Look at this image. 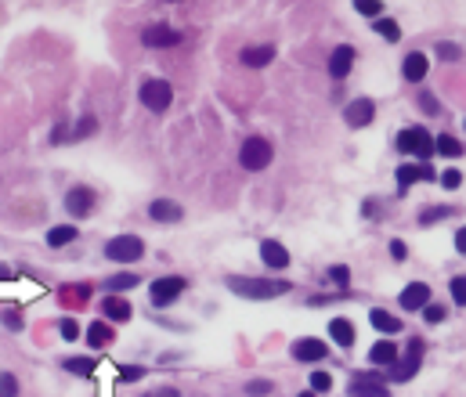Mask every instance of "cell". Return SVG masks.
I'll use <instances>...</instances> for the list:
<instances>
[{
  "label": "cell",
  "mask_w": 466,
  "mask_h": 397,
  "mask_svg": "<svg viewBox=\"0 0 466 397\" xmlns=\"http://www.w3.org/2000/svg\"><path fill=\"white\" fill-rule=\"evenodd\" d=\"M347 397H390V386L380 379V372H362L347 386Z\"/></svg>",
  "instance_id": "obj_8"
},
{
  "label": "cell",
  "mask_w": 466,
  "mask_h": 397,
  "mask_svg": "<svg viewBox=\"0 0 466 397\" xmlns=\"http://www.w3.org/2000/svg\"><path fill=\"white\" fill-rule=\"evenodd\" d=\"M448 286H452V300H455L459 307H466V274H455Z\"/></svg>",
  "instance_id": "obj_33"
},
{
  "label": "cell",
  "mask_w": 466,
  "mask_h": 397,
  "mask_svg": "<svg viewBox=\"0 0 466 397\" xmlns=\"http://www.w3.org/2000/svg\"><path fill=\"white\" fill-rule=\"evenodd\" d=\"M148 217H152L156 224H178V220L185 217V210H181L178 202H170V199H152Z\"/></svg>",
  "instance_id": "obj_15"
},
{
  "label": "cell",
  "mask_w": 466,
  "mask_h": 397,
  "mask_svg": "<svg viewBox=\"0 0 466 397\" xmlns=\"http://www.w3.org/2000/svg\"><path fill=\"white\" fill-rule=\"evenodd\" d=\"M351 66H355V47H336L333 54H329V76L333 80H343L347 73H351Z\"/></svg>",
  "instance_id": "obj_16"
},
{
  "label": "cell",
  "mask_w": 466,
  "mask_h": 397,
  "mask_svg": "<svg viewBox=\"0 0 466 397\" xmlns=\"http://www.w3.org/2000/svg\"><path fill=\"white\" fill-rule=\"evenodd\" d=\"M369 361L373 365H394L397 361V347L390 344V339H380V344L369 351Z\"/></svg>",
  "instance_id": "obj_24"
},
{
  "label": "cell",
  "mask_w": 466,
  "mask_h": 397,
  "mask_svg": "<svg viewBox=\"0 0 466 397\" xmlns=\"http://www.w3.org/2000/svg\"><path fill=\"white\" fill-rule=\"evenodd\" d=\"M427 69H430V62H427V54H420V51H412L409 58L401 62V76L409 80V83H420V80H427Z\"/></svg>",
  "instance_id": "obj_19"
},
{
  "label": "cell",
  "mask_w": 466,
  "mask_h": 397,
  "mask_svg": "<svg viewBox=\"0 0 466 397\" xmlns=\"http://www.w3.org/2000/svg\"><path fill=\"white\" fill-rule=\"evenodd\" d=\"M355 8H358V15H365V19H380V11H383L380 4H373V0H358Z\"/></svg>",
  "instance_id": "obj_40"
},
{
  "label": "cell",
  "mask_w": 466,
  "mask_h": 397,
  "mask_svg": "<svg viewBox=\"0 0 466 397\" xmlns=\"http://www.w3.org/2000/svg\"><path fill=\"white\" fill-rule=\"evenodd\" d=\"M15 393H19L15 376H0V397H15Z\"/></svg>",
  "instance_id": "obj_43"
},
{
  "label": "cell",
  "mask_w": 466,
  "mask_h": 397,
  "mask_svg": "<svg viewBox=\"0 0 466 397\" xmlns=\"http://www.w3.org/2000/svg\"><path fill=\"white\" fill-rule=\"evenodd\" d=\"M271 155H275L271 141L253 134V138H246L243 148H239V166H243V170H264V166L271 163Z\"/></svg>",
  "instance_id": "obj_4"
},
{
  "label": "cell",
  "mask_w": 466,
  "mask_h": 397,
  "mask_svg": "<svg viewBox=\"0 0 466 397\" xmlns=\"http://www.w3.org/2000/svg\"><path fill=\"white\" fill-rule=\"evenodd\" d=\"M62 368H69L73 376H91L98 365H94V358H66V361H62Z\"/></svg>",
  "instance_id": "obj_29"
},
{
  "label": "cell",
  "mask_w": 466,
  "mask_h": 397,
  "mask_svg": "<svg viewBox=\"0 0 466 397\" xmlns=\"http://www.w3.org/2000/svg\"><path fill=\"white\" fill-rule=\"evenodd\" d=\"M329 278L336 282L340 289H347V286H351V267H347V264H333V267H329Z\"/></svg>",
  "instance_id": "obj_32"
},
{
  "label": "cell",
  "mask_w": 466,
  "mask_h": 397,
  "mask_svg": "<svg viewBox=\"0 0 466 397\" xmlns=\"http://www.w3.org/2000/svg\"><path fill=\"white\" fill-rule=\"evenodd\" d=\"M373 116H376V101L373 98H358V101H351V105L343 108V120H347V127H351V130L369 127Z\"/></svg>",
  "instance_id": "obj_9"
},
{
  "label": "cell",
  "mask_w": 466,
  "mask_h": 397,
  "mask_svg": "<svg viewBox=\"0 0 466 397\" xmlns=\"http://www.w3.org/2000/svg\"><path fill=\"white\" fill-rule=\"evenodd\" d=\"M138 98H141L145 108H152V112H166L170 101H173V87H170V80H145L141 91H138Z\"/></svg>",
  "instance_id": "obj_6"
},
{
  "label": "cell",
  "mask_w": 466,
  "mask_h": 397,
  "mask_svg": "<svg viewBox=\"0 0 466 397\" xmlns=\"http://www.w3.org/2000/svg\"><path fill=\"white\" fill-rule=\"evenodd\" d=\"M390 257H394V260H405V257H409V249H405L401 239H390Z\"/></svg>",
  "instance_id": "obj_45"
},
{
  "label": "cell",
  "mask_w": 466,
  "mask_h": 397,
  "mask_svg": "<svg viewBox=\"0 0 466 397\" xmlns=\"http://www.w3.org/2000/svg\"><path fill=\"white\" fill-rule=\"evenodd\" d=\"M329 386H333V376H329V372H311V390H315V393H325Z\"/></svg>",
  "instance_id": "obj_37"
},
{
  "label": "cell",
  "mask_w": 466,
  "mask_h": 397,
  "mask_svg": "<svg viewBox=\"0 0 466 397\" xmlns=\"http://www.w3.org/2000/svg\"><path fill=\"white\" fill-rule=\"evenodd\" d=\"M271 58H275V47H246L243 51V66H250V69H264Z\"/></svg>",
  "instance_id": "obj_22"
},
{
  "label": "cell",
  "mask_w": 466,
  "mask_h": 397,
  "mask_svg": "<svg viewBox=\"0 0 466 397\" xmlns=\"http://www.w3.org/2000/svg\"><path fill=\"white\" fill-rule=\"evenodd\" d=\"M271 390H275L271 379H250V383H246V393H253V397H264V393H271Z\"/></svg>",
  "instance_id": "obj_36"
},
{
  "label": "cell",
  "mask_w": 466,
  "mask_h": 397,
  "mask_svg": "<svg viewBox=\"0 0 466 397\" xmlns=\"http://www.w3.org/2000/svg\"><path fill=\"white\" fill-rule=\"evenodd\" d=\"M228 289L243 297V300H275V297H285L289 289V282H278V278H246V274H228Z\"/></svg>",
  "instance_id": "obj_1"
},
{
  "label": "cell",
  "mask_w": 466,
  "mask_h": 397,
  "mask_svg": "<svg viewBox=\"0 0 466 397\" xmlns=\"http://www.w3.org/2000/svg\"><path fill=\"white\" fill-rule=\"evenodd\" d=\"M455 249L466 257V228H459V232H455Z\"/></svg>",
  "instance_id": "obj_47"
},
{
  "label": "cell",
  "mask_w": 466,
  "mask_h": 397,
  "mask_svg": "<svg viewBox=\"0 0 466 397\" xmlns=\"http://www.w3.org/2000/svg\"><path fill=\"white\" fill-rule=\"evenodd\" d=\"M11 278V267H4V264H0V282H8Z\"/></svg>",
  "instance_id": "obj_48"
},
{
  "label": "cell",
  "mask_w": 466,
  "mask_h": 397,
  "mask_svg": "<svg viewBox=\"0 0 466 397\" xmlns=\"http://www.w3.org/2000/svg\"><path fill=\"white\" fill-rule=\"evenodd\" d=\"M0 321H4L11 332H19V329H22V314H19V311H0Z\"/></svg>",
  "instance_id": "obj_42"
},
{
  "label": "cell",
  "mask_w": 466,
  "mask_h": 397,
  "mask_svg": "<svg viewBox=\"0 0 466 397\" xmlns=\"http://www.w3.org/2000/svg\"><path fill=\"white\" fill-rule=\"evenodd\" d=\"M325 354H329L325 339L304 336V339H297V344H293V358H297V361H304V365H311V361H325Z\"/></svg>",
  "instance_id": "obj_13"
},
{
  "label": "cell",
  "mask_w": 466,
  "mask_h": 397,
  "mask_svg": "<svg viewBox=\"0 0 466 397\" xmlns=\"http://www.w3.org/2000/svg\"><path fill=\"white\" fill-rule=\"evenodd\" d=\"M329 336L336 339L340 347H355V339H358V332H355V325L347 321V318H333L329 321Z\"/></svg>",
  "instance_id": "obj_20"
},
{
  "label": "cell",
  "mask_w": 466,
  "mask_h": 397,
  "mask_svg": "<svg viewBox=\"0 0 466 397\" xmlns=\"http://www.w3.org/2000/svg\"><path fill=\"white\" fill-rule=\"evenodd\" d=\"M397 304H401V311H423L430 304V286L427 282H412L409 289H401Z\"/></svg>",
  "instance_id": "obj_14"
},
{
  "label": "cell",
  "mask_w": 466,
  "mask_h": 397,
  "mask_svg": "<svg viewBox=\"0 0 466 397\" xmlns=\"http://www.w3.org/2000/svg\"><path fill=\"white\" fill-rule=\"evenodd\" d=\"M66 210H69V217H91V210H94V192L87 188V185H76V188H69L66 192Z\"/></svg>",
  "instance_id": "obj_12"
},
{
  "label": "cell",
  "mask_w": 466,
  "mask_h": 397,
  "mask_svg": "<svg viewBox=\"0 0 466 397\" xmlns=\"http://www.w3.org/2000/svg\"><path fill=\"white\" fill-rule=\"evenodd\" d=\"M105 257L116 260V264H134V260L145 257V242L138 235H116V239L105 242Z\"/></svg>",
  "instance_id": "obj_5"
},
{
  "label": "cell",
  "mask_w": 466,
  "mask_h": 397,
  "mask_svg": "<svg viewBox=\"0 0 466 397\" xmlns=\"http://www.w3.org/2000/svg\"><path fill=\"white\" fill-rule=\"evenodd\" d=\"M101 311H105V318H108V321H120V325H123V321H131V314H134V307H131L123 297H116V293H108V297L101 300Z\"/></svg>",
  "instance_id": "obj_18"
},
{
  "label": "cell",
  "mask_w": 466,
  "mask_h": 397,
  "mask_svg": "<svg viewBox=\"0 0 466 397\" xmlns=\"http://www.w3.org/2000/svg\"><path fill=\"white\" fill-rule=\"evenodd\" d=\"M437 58H445V62H459V58H462V47L445 40V43H437Z\"/></svg>",
  "instance_id": "obj_34"
},
{
  "label": "cell",
  "mask_w": 466,
  "mask_h": 397,
  "mask_svg": "<svg viewBox=\"0 0 466 397\" xmlns=\"http://www.w3.org/2000/svg\"><path fill=\"white\" fill-rule=\"evenodd\" d=\"M420 108L427 112V116H437V112H441V101H437L434 94H420Z\"/></svg>",
  "instance_id": "obj_38"
},
{
  "label": "cell",
  "mask_w": 466,
  "mask_h": 397,
  "mask_svg": "<svg viewBox=\"0 0 466 397\" xmlns=\"http://www.w3.org/2000/svg\"><path fill=\"white\" fill-rule=\"evenodd\" d=\"M423 339L420 336H409V351H405V358L401 361H394V368H390V376L387 379H394V383H409V379H416V372H420V365H423Z\"/></svg>",
  "instance_id": "obj_3"
},
{
  "label": "cell",
  "mask_w": 466,
  "mask_h": 397,
  "mask_svg": "<svg viewBox=\"0 0 466 397\" xmlns=\"http://www.w3.org/2000/svg\"><path fill=\"white\" fill-rule=\"evenodd\" d=\"M87 344H91L94 351L108 347V344H112V325H108V321H91V325H87Z\"/></svg>",
  "instance_id": "obj_21"
},
{
  "label": "cell",
  "mask_w": 466,
  "mask_h": 397,
  "mask_svg": "<svg viewBox=\"0 0 466 397\" xmlns=\"http://www.w3.org/2000/svg\"><path fill=\"white\" fill-rule=\"evenodd\" d=\"M141 376H145L141 365H120V379H123V383H134V379H141Z\"/></svg>",
  "instance_id": "obj_39"
},
{
  "label": "cell",
  "mask_w": 466,
  "mask_h": 397,
  "mask_svg": "<svg viewBox=\"0 0 466 397\" xmlns=\"http://www.w3.org/2000/svg\"><path fill=\"white\" fill-rule=\"evenodd\" d=\"M300 397H315V390H308V393H300Z\"/></svg>",
  "instance_id": "obj_49"
},
{
  "label": "cell",
  "mask_w": 466,
  "mask_h": 397,
  "mask_svg": "<svg viewBox=\"0 0 466 397\" xmlns=\"http://www.w3.org/2000/svg\"><path fill=\"white\" fill-rule=\"evenodd\" d=\"M260 257H264V264L275 267V271H285V267H289V253H285V246H282L278 239H264V242H260Z\"/></svg>",
  "instance_id": "obj_17"
},
{
  "label": "cell",
  "mask_w": 466,
  "mask_h": 397,
  "mask_svg": "<svg viewBox=\"0 0 466 397\" xmlns=\"http://www.w3.org/2000/svg\"><path fill=\"white\" fill-rule=\"evenodd\" d=\"M94 130H98V120H94V116H83V120L76 123V130H73L69 141H83V138H91Z\"/></svg>",
  "instance_id": "obj_30"
},
{
  "label": "cell",
  "mask_w": 466,
  "mask_h": 397,
  "mask_svg": "<svg viewBox=\"0 0 466 397\" xmlns=\"http://www.w3.org/2000/svg\"><path fill=\"white\" fill-rule=\"evenodd\" d=\"M73 239H76V228H73V224H66V228H51V232H47V246H54V249H58V246H69Z\"/></svg>",
  "instance_id": "obj_27"
},
{
  "label": "cell",
  "mask_w": 466,
  "mask_h": 397,
  "mask_svg": "<svg viewBox=\"0 0 466 397\" xmlns=\"http://www.w3.org/2000/svg\"><path fill=\"white\" fill-rule=\"evenodd\" d=\"M434 177H437V170H434V166H427V163L409 166V163H405V166H397V195H405L416 181H434Z\"/></svg>",
  "instance_id": "obj_10"
},
{
  "label": "cell",
  "mask_w": 466,
  "mask_h": 397,
  "mask_svg": "<svg viewBox=\"0 0 466 397\" xmlns=\"http://www.w3.org/2000/svg\"><path fill=\"white\" fill-rule=\"evenodd\" d=\"M369 321H373V329L390 332V336L405 329V325H401V318H394V314H387V311H380V307H376V311H369Z\"/></svg>",
  "instance_id": "obj_23"
},
{
  "label": "cell",
  "mask_w": 466,
  "mask_h": 397,
  "mask_svg": "<svg viewBox=\"0 0 466 397\" xmlns=\"http://www.w3.org/2000/svg\"><path fill=\"white\" fill-rule=\"evenodd\" d=\"M397 148L405 152V155H416V159H430L434 152H437V141L423 130V127H405L401 134H397Z\"/></svg>",
  "instance_id": "obj_2"
},
{
  "label": "cell",
  "mask_w": 466,
  "mask_h": 397,
  "mask_svg": "<svg viewBox=\"0 0 466 397\" xmlns=\"http://www.w3.org/2000/svg\"><path fill=\"white\" fill-rule=\"evenodd\" d=\"M185 286H188L185 278L166 274V278H156L152 286H148V297H152V304H156V307H166V304H173V300H178V297L185 293Z\"/></svg>",
  "instance_id": "obj_7"
},
{
  "label": "cell",
  "mask_w": 466,
  "mask_h": 397,
  "mask_svg": "<svg viewBox=\"0 0 466 397\" xmlns=\"http://www.w3.org/2000/svg\"><path fill=\"white\" fill-rule=\"evenodd\" d=\"M58 332H62L66 339H76V336H80V325H76L73 318H62V325H58Z\"/></svg>",
  "instance_id": "obj_44"
},
{
  "label": "cell",
  "mask_w": 466,
  "mask_h": 397,
  "mask_svg": "<svg viewBox=\"0 0 466 397\" xmlns=\"http://www.w3.org/2000/svg\"><path fill=\"white\" fill-rule=\"evenodd\" d=\"M434 141H437V155H448V159H459V155H462V141H459V138L441 134V138H434Z\"/></svg>",
  "instance_id": "obj_26"
},
{
  "label": "cell",
  "mask_w": 466,
  "mask_h": 397,
  "mask_svg": "<svg viewBox=\"0 0 466 397\" xmlns=\"http://www.w3.org/2000/svg\"><path fill=\"white\" fill-rule=\"evenodd\" d=\"M141 43L145 47H178L181 43V29H173L166 22H156V26H148L141 33Z\"/></svg>",
  "instance_id": "obj_11"
},
{
  "label": "cell",
  "mask_w": 466,
  "mask_h": 397,
  "mask_svg": "<svg viewBox=\"0 0 466 397\" xmlns=\"http://www.w3.org/2000/svg\"><path fill=\"white\" fill-rule=\"evenodd\" d=\"M423 318H427L430 325H441V321L448 318V311H445L441 304H427V307H423Z\"/></svg>",
  "instance_id": "obj_35"
},
{
  "label": "cell",
  "mask_w": 466,
  "mask_h": 397,
  "mask_svg": "<svg viewBox=\"0 0 466 397\" xmlns=\"http://www.w3.org/2000/svg\"><path fill=\"white\" fill-rule=\"evenodd\" d=\"M138 274H131V271H120V274H112V278H105V289L108 293H127V289H134L138 286Z\"/></svg>",
  "instance_id": "obj_25"
},
{
  "label": "cell",
  "mask_w": 466,
  "mask_h": 397,
  "mask_svg": "<svg viewBox=\"0 0 466 397\" xmlns=\"http://www.w3.org/2000/svg\"><path fill=\"white\" fill-rule=\"evenodd\" d=\"M373 26H376V33H380L383 40H390V43H397V40H401V26H397L394 19H383V15H380Z\"/></svg>",
  "instance_id": "obj_28"
},
{
  "label": "cell",
  "mask_w": 466,
  "mask_h": 397,
  "mask_svg": "<svg viewBox=\"0 0 466 397\" xmlns=\"http://www.w3.org/2000/svg\"><path fill=\"white\" fill-rule=\"evenodd\" d=\"M145 397H181L173 386H159V390H152V393H145Z\"/></svg>",
  "instance_id": "obj_46"
},
{
  "label": "cell",
  "mask_w": 466,
  "mask_h": 397,
  "mask_svg": "<svg viewBox=\"0 0 466 397\" xmlns=\"http://www.w3.org/2000/svg\"><path fill=\"white\" fill-rule=\"evenodd\" d=\"M445 217H452V206H427L420 213V224H434V220H445Z\"/></svg>",
  "instance_id": "obj_31"
},
{
  "label": "cell",
  "mask_w": 466,
  "mask_h": 397,
  "mask_svg": "<svg viewBox=\"0 0 466 397\" xmlns=\"http://www.w3.org/2000/svg\"><path fill=\"white\" fill-rule=\"evenodd\" d=\"M441 185H445L448 192H455V188L462 185V174H459V170H445V174H441Z\"/></svg>",
  "instance_id": "obj_41"
}]
</instances>
